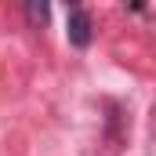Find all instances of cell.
<instances>
[{"mask_svg":"<svg viewBox=\"0 0 156 156\" xmlns=\"http://www.w3.org/2000/svg\"><path fill=\"white\" fill-rule=\"evenodd\" d=\"M66 37H69L73 47H87L91 44V15L83 7H69V15H66Z\"/></svg>","mask_w":156,"mask_h":156,"instance_id":"1","label":"cell"},{"mask_svg":"<svg viewBox=\"0 0 156 156\" xmlns=\"http://www.w3.org/2000/svg\"><path fill=\"white\" fill-rule=\"evenodd\" d=\"M26 18H29L33 26H44V22H47V4H44V0H29V4H26Z\"/></svg>","mask_w":156,"mask_h":156,"instance_id":"2","label":"cell"}]
</instances>
